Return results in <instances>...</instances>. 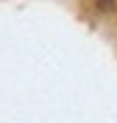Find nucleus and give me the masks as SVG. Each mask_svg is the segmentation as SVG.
Returning <instances> with one entry per match:
<instances>
[{
    "label": "nucleus",
    "mask_w": 117,
    "mask_h": 123,
    "mask_svg": "<svg viewBox=\"0 0 117 123\" xmlns=\"http://www.w3.org/2000/svg\"><path fill=\"white\" fill-rule=\"evenodd\" d=\"M95 3H98V8L109 11V8H112V3H114V0H95Z\"/></svg>",
    "instance_id": "f257e3e1"
}]
</instances>
